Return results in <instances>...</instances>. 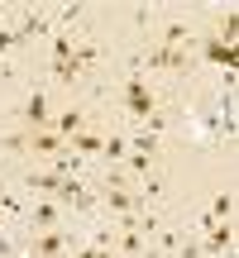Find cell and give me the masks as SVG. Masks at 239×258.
I'll return each instance as SVG.
<instances>
[{
  "label": "cell",
  "instance_id": "obj_1",
  "mask_svg": "<svg viewBox=\"0 0 239 258\" xmlns=\"http://www.w3.org/2000/svg\"><path fill=\"white\" fill-rule=\"evenodd\" d=\"M153 105H158V101H153V91H148L144 77L134 72V77H129V86H125V110L134 115V120H148V115H153Z\"/></svg>",
  "mask_w": 239,
  "mask_h": 258
},
{
  "label": "cell",
  "instance_id": "obj_2",
  "mask_svg": "<svg viewBox=\"0 0 239 258\" xmlns=\"http://www.w3.org/2000/svg\"><path fill=\"white\" fill-rule=\"evenodd\" d=\"M24 148H34V153H48V158H57V153H63V134H53V129H34V139H24Z\"/></svg>",
  "mask_w": 239,
  "mask_h": 258
},
{
  "label": "cell",
  "instance_id": "obj_3",
  "mask_svg": "<svg viewBox=\"0 0 239 258\" xmlns=\"http://www.w3.org/2000/svg\"><path fill=\"white\" fill-rule=\"evenodd\" d=\"M230 244H234V225H230V220H215V225H211V239H206L201 253H225Z\"/></svg>",
  "mask_w": 239,
  "mask_h": 258
},
{
  "label": "cell",
  "instance_id": "obj_4",
  "mask_svg": "<svg viewBox=\"0 0 239 258\" xmlns=\"http://www.w3.org/2000/svg\"><path fill=\"white\" fill-rule=\"evenodd\" d=\"M24 124H29V129H43V124H48V101H43L38 91L24 101Z\"/></svg>",
  "mask_w": 239,
  "mask_h": 258
},
{
  "label": "cell",
  "instance_id": "obj_5",
  "mask_svg": "<svg viewBox=\"0 0 239 258\" xmlns=\"http://www.w3.org/2000/svg\"><path fill=\"white\" fill-rule=\"evenodd\" d=\"M101 201H105V211H115V215H129V211H134V196H129L125 186H105Z\"/></svg>",
  "mask_w": 239,
  "mask_h": 258
},
{
  "label": "cell",
  "instance_id": "obj_6",
  "mask_svg": "<svg viewBox=\"0 0 239 258\" xmlns=\"http://www.w3.org/2000/svg\"><path fill=\"white\" fill-rule=\"evenodd\" d=\"M57 253H67V244H63V234H53V230H43V234H38V244H34V258H57Z\"/></svg>",
  "mask_w": 239,
  "mask_h": 258
},
{
  "label": "cell",
  "instance_id": "obj_7",
  "mask_svg": "<svg viewBox=\"0 0 239 258\" xmlns=\"http://www.w3.org/2000/svg\"><path fill=\"white\" fill-rule=\"evenodd\" d=\"M148 62H153V67H167V72H177V67H187V53H182V48H158V53H148Z\"/></svg>",
  "mask_w": 239,
  "mask_h": 258
},
{
  "label": "cell",
  "instance_id": "obj_8",
  "mask_svg": "<svg viewBox=\"0 0 239 258\" xmlns=\"http://www.w3.org/2000/svg\"><path fill=\"white\" fill-rule=\"evenodd\" d=\"M24 220H34V230H53V225H57V206H53V201H38Z\"/></svg>",
  "mask_w": 239,
  "mask_h": 258
},
{
  "label": "cell",
  "instance_id": "obj_9",
  "mask_svg": "<svg viewBox=\"0 0 239 258\" xmlns=\"http://www.w3.org/2000/svg\"><path fill=\"white\" fill-rule=\"evenodd\" d=\"M206 62H215V67H234V43L211 38V43H206Z\"/></svg>",
  "mask_w": 239,
  "mask_h": 258
},
{
  "label": "cell",
  "instance_id": "obj_10",
  "mask_svg": "<svg viewBox=\"0 0 239 258\" xmlns=\"http://www.w3.org/2000/svg\"><path fill=\"white\" fill-rule=\"evenodd\" d=\"M38 34H48V19H43V15H29L24 24L15 29V43H24V38H38Z\"/></svg>",
  "mask_w": 239,
  "mask_h": 258
},
{
  "label": "cell",
  "instance_id": "obj_11",
  "mask_svg": "<svg viewBox=\"0 0 239 258\" xmlns=\"http://www.w3.org/2000/svg\"><path fill=\"white\" fill-rule=\"evenodd\" d=\"M230 211H234V196L230 191H220L211 201V215H206V225H215V220H230Z\"/></svg>",
  "mask_w": 239,
  "mask_h": 258
},
{
  "label": "cell",
  "instance_id": "obj_12",
  "mask_svg": "<svg viewBox=\"0 0 239 258\" xmlns=\"http://www.w3.org/2000/svg\"><path fill=\"white\" fill-rule=\"evenodd\" d=\"M101 148H105L101 134H86V129H82V134H72V153H101Z\"/></svg>",
  "mask_w": 239,
  "mask_h": 258
},
{
  "label": "cell",
  "instance_id": "obj_13",
  "mask_svg": "<svg viewBox=\"0 0 239 258\" xmlns=\"http://www.w3.org/2000/svg\"><path fill=\"white\" fill-rule=\"evenodd\" d=\"M29 186H34V191H57L63 177H57V172H38V177H29Z\"/></svg>",
  "mask_w": 239,
  "mask_h": 258
},
{
  "label": "cell",
  "instance_id": "obj_14",
  "mask_svg": "<svg viewBox=\"0 0 239 258\" xmlns=\"http://www.w3.org/2000/svg\"><path fill=\"white\" fill-rule=\"evenodd\" d=\"M67 57H72V38L57 34V38H53V67H57V62H67Z\"/></svg>",
  "mask_w": 239,
  "mask_h": 258
},
{
  "label": "cell",
  "instance_id": "obj_15",
  "mask_svg": "<svg viewBox=\"0 0 239 258\" xmlns=\"http://www.w3.org/2000/svg\"><path fill=\"white\" fill-rule=\"evenodd\" d=\"M57 129H63L67 139H72V134H82V110H67L63 120H57Z\"/></svg>",
  "mask_w": 239,
  "mask_h": 258
},
{
  "label": "cell",
  "instance_id": "obj_16",
  "mask_svg": "<svg viewBox=\"0 0 239 258\" xmlns=\"http://www.w3.org/2000/svg\"><path fill=\"white\" fill-rule=\"evenodd\" d=\"M53 72H57V82H77V77H82V67H77L72 57H67V62H57Z\"/></svg>",
  "mask_w": 239,
  "mask_h": 258
},
{
  "label": "cell",
  "instance_id": "obj_17",
  "mask_svg": "<svg viewBox=\"0 0 239 258\" xmlns=\"http://www.w3.org/2000/svg\"><path fill=\"white\" fill-rule=\"evenodd\" d=\"M148 163H153V153H144V148L129 153V172H148Z\"/></svg>",
  "mask_w": 239,
  "mask_h": 258
},
{
  "label": "cell",
  "instance_id": "obj_18",
  "mask_svg": "<svg viewBox=\"0 0 239 258\" xmlns=\"http://www.w3.org/2000/svg\"><path fill=\"white\" fill-rule=\"evenodd\" d=\"M119 249H125V253H144V234L125 230V239H119Z\"/></svg>",
  "mask_w": 239,
  "mask_h": 258
},
{
  "label": "cell",
  "instance_id": "obj_19",
  "mask_svg": "<svg viewBox=\"0 0 239 258\" xmlns=\"http://www.w3.org/2000/svg\"><path fill=\"white\" fill-rule=\"evenodd\" d=\"M101 153H105V158H125V153H129V139H105Z\"/></svg>",
  "mask_w": 239,
  "mask_h": 258
},
{
  "label": "cell",
  "instance_id": "obj_20",
  "mask_svg": "<svg viewBox=\"0 0 239 258\" xmlns=\"http://www.w3.org/2000/svg\"><path fill=\"white\" fill-rule=\"evenodd\" d=\"M163 38H167L163 48H177V43L187 38V24H167V29H163Z\"/></svg>",
  "mask_w": 239,
  "mask_h": 258
},
{
  "label": "cell",
  "instance_id": "obj_21",
  "mask_svg": "<svg viewBox=\"0 0 239 258\" xmlns=\"http://www.w3.org/2000/svg\"><path fill=\"white\" fill-rule=\"evenodd\" d=\"M15 48V29H0V53H10Z\"/></svg>",
  "mask_w": 239,
  "mask_h": 258
},
{
  "label": "cell",
  "instance_id": "obj_22",
  "mask_svg": "<svg viewBox=\"0 0 239 258\" xmlns=\"http://www.w3.org/2000/svg\"><path fill=\"white\" fill-rule=\"evenodd\" d=\"M77 258H110V249H101V244H96V249H82Z\"/></svg>",
  "mask_w": 239,
  "mask_h": 258
}]
</instances>
